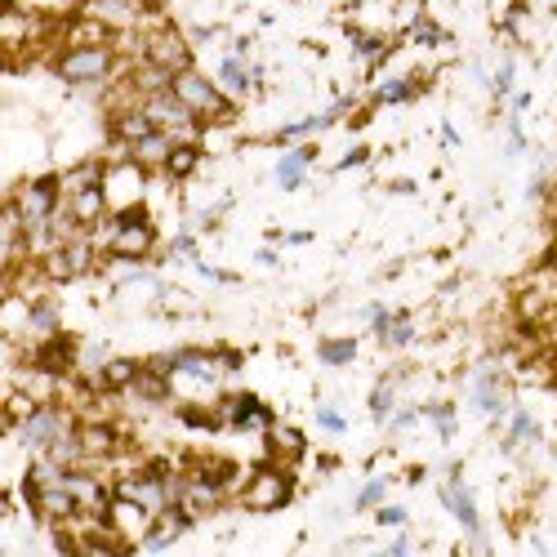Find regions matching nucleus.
<instances>
[{
    "label": "nucleus",
    "mask_w": 557,
    "mask_h": 557,
    "mask_svg": "<svg viewBox=\"0 0 557 557\" xmlns=\"http://www.w3.org/2000/svg\"><path fill=\"white\" fill-rule=\"evenodd\" d=\"M388 401H393V380H384V384L375 388V397H370V410H375V414H388Z\"/></svg>",
    "instance_id": "cd10ccee"
},
{
    "label": "nucleus",
    "mask_w": 557,
    "mask_h": 557,
    "mask_svg": "<svg viewBox=\"0 0 557 557\" xmlns=\"http://www.w3.org/2000/svg\"><path fill=\"white\" fill-rule=\"evenodd\" d=\"M59 76L72 81V85H99L112 76L116 67V50L112 45H76V50H63L59 54Z\"/></svg>",
    "instance_id": "7ed1b4c3"
},
{
    "label": "nucleus",
    "mask_w": 557,
    "mask_h": 557,
    "mask_svg": "<svg viewBox=\"0 0 557 557\" xmlns=\"http://www.w3.org/2000/svg\"><path fill=\"white\" fill-rule=\"evenodd\" d=\"M76 45H112V23L95 18V14H81L63 27V50H76Z\"/></svg>",
    "instance_id": "9b49d317"
},
{
    "label": "nucleus",
    "mask_w": 557,
    "mask_h": 557,
    "mask_svg": "<svg viewBox=\"0 0 557 557\" xmlns=\"http://www.w3.org/2000/svg\"><path fill=\"white\" fill-rule=\"evenodd\" d=\"M27 326H32V335H40V339H54V335H59V312H54V304H32Z\"/></svg>",
    "instance_id": "412c9836"
},
{
    "label": "nucleus",
    "mask_w": 557,
    "mask_h": 557,
    "mask_svg": "<svg viewBox=\"0 0 557 557\" xmlns=\"http://www.w3.org/2000/svg\"><path fill=\"white\" fill-rule=\"evenodd\" d=\"M410 335H414V331H410V321H406V317H393V321H388V331H384V344H388V348H406Z\"/></svg>",
    "instance_id": "393cba45"
},
{
    "label": "nucleus",
    "mask_w": 557,
    "mask_h": 557,
    "mask_svg": "<svg viewBox=\"0 0 557 557\" xmlns=\"http://www.w3.org/2000/svg\"><path fill=\"white\" fill-rule=\"evenodd\" d=\"M272 450L276 455H304V433L299 429H272Z\"/></svg>",
    "instance_id": "4be33fe9"
},
{
    "label": "nucleus",
    "mask_w": 557,
    "mask_h": 557,
    "mask_svg": "<svg viewBox=\"0 0 557 557\" xmlns=\"http://www.w3.org/2000/svg\"><path fill=\"white\" fill-rule=\"evenodd\" d=\"M103 178H108V165L85 161V165L67 170L59 183H63V197H72V193H85V188H103Z\"/></svg>",
    "instance_id": "dca6fc26"
},
{
    "label": "nucleus",
    "mask_w": 557,
    "mask_h": 557,
    "mask_svg": "<svg viewBox=\"0 0 557 557\" xmlns=\"http://www.w3.org/2000/svg\"><path fill=\"white\" fill-rule=\"evenodd\" d=\"M312 157H317L312 148H295L282 165H276V183H282V188H299V183H304V170H308Z\"/></svg>",
    "instance_id": "a211bd4d"
},
{
    "label": "nucleus",
    "mask_w": 557,
    "mask_h": 557,
    "mask_svg": "<svg viewBox=\"0 0 557 557\" xmlns=\"http://www.w3.org/2000/svg\"><path fill=\"white\" fill-rule=\"evenodd\" d=\"M357 357V344L352 339H335V344H321V361H331V366H348Z\"/></svg>",
    "instance_id": "b1692460"
},
{
    "label": "nucleus",
    "mask_w": 557,
    "mask_h": 557,
    "mask_svg": "<svg viewBox=\"0 0 557 557\" xmlns=\"http://www.w3.org/2000/svg\"><path fill=\"white\" fill-rule=\"evenodd\" d=\"M442 499H446V504L455 508V518H459L463 527H469V531L478 535V508H473V499H469V491H463L459 482H450V486L442 491Z\"/></svg>",
    "instance_id": "6ab92c4d"
},
{
    "label": "nucleus",
    "mask_w": 557,
    "mask_h": 557,
    "mask_svg": "<svg viewBox=\"0 0 557 557\" xmlns=\"http://www.w3.org/2000/svg\"><path fill=\"white\" fill-rule=\"evenodd\" d=\"M197 165H201V148H197V144H174V152H170V161H165V174H170V178H188Z\"/></svg>",
    "instance_id": "aec40b11"
},
{
    "label": "nucleus",
    "mask_w": 557,
    "mask_h": 557,
    "mask_svg": "<svg viewBox=\"0 0 557 557\" xmlns=\"http://www.w3.org/2000/svg\"><path fill=\"white\" fill-rule=\"evenodd\" d=\"M227 469H219V463H206V469L197 473H183V486H178V508L188 518H210L223 508L227 499V482H223Z\"/></svg>",
    "instance_id": "f03ea898"
},
{
    "label": "nucleus",
    "mask_w": 557,
    "mask_h": 557,
    "mask_svg": "<svg viewBox=\"0 0 557 557\" xmlns=\"http://www.w3.org/2000/svg\"><path fill=\"white\" fill-rule=\"evenodd\" d=\"M223 85L232 89V95H246V89H250V72L242 67V59H227L223 63Z\"/></svg>",
    "instance_id": "5701e85b"
},
{
    "label": "nucleus",
    "mask_w": 557,
    "mask_h": 557,
    "mask_svg": "<svg viewBox=\"0 0 557 557\" xmlns=\"http://www.w3.org/2000/svg\"><path fill=\"white\" fill-rule=\"evenodd\" d=\"M138 59H148V63L165 67L170 76H178V72H188V67H193L188 40H183L178 27H170V23H157V27L144 36V54H138Z\"/></svg>",
    "instance_id": "0eeeda50"
},
{
    "label": "nucleus",
    "mask_w": 557,
    "mask_h": 557,
    "mask_svg": "<svg viewBox=\"0 0 557 557\" xmlns=\"http://www.w3.org/2000/svg\"><path fill=\"white\" fill-rule=\"evenodd\" d=\"M99 246H108L112 259H148L152 246H157V232L138 210H121L99 237Z\"/></svg>",
    "instance_id": "f257e3e1"
},
{
    "label": "nucleus",
    "mask_w": 557,
    "mask_h": 557,
    "mask_svg": "<svg viewBox=\"0 0 557 557\" xmlns=\"http://www.w3.org/2000/svg\"><path fill=\"white\" fill-rule=\"evenodd\" d=\"M331 116H308V121H299V125H286L282 134H276V138H282V144H290V138H304V134H312V129H321V125H326Z\"/></svg>",
    "instance_id": "a878e982"
},
{
    "label": "nucleus",
    "mask_w": 557,
    "mask_h": 557,
    "mask_svg": "<svg viewBox=\"0 0 557 557\" xmlns=\"http://www.w3.org/2000/svg\"><path fill=\"white\" fill-rule=\"evenodd\" d=\"M76 437H81L85 459H116V450H121L116 429H112V424H99V420H95V424H81Z\"/></svg>",
    "instance_id": "f8f14e48"
},
{
    "label": "nucleus",
    "mask_w": 557,
    "mask_h": 557,
    "mask_svg": "<svg viewBox=\"0 0 557 557\" xmlns=\"http://www.w3.org/2000/svg\"><path fill=\"white\" fill-rule=\"evenodd\" d=\"M401 99H410V81H388L380 89V103H401Z\"/></svg>",
    "instance_id": "bb28decb"
},
{
    "label": "nucleus",
    "mask_w": 557,
    "mask_h": 557,
    "mask_svg": "<svg viewBox=\"0 0 557 557\" xmlns=\"http://www.w3.org/2000/svg\"><path fill=\"white\" fill-rule=\"evenodd\" d=\"M157 125H152V116L144 112V108H125V112H116L112 116V134L121 138V144L129 148V144H138V138H148Z\"/></svg>",
    "instance_id": "2eb2a0df"
},
{
    "label": "nucleus",
    "mask_w": 557,
    "mask_h": 557,
    "mask_svg": "<svg viewBox=\"0 0 557 557\" xmlns=\"http://www.w3.org/2000/svg\"><path fill=\"white\" fill-rule=\"evenodd\" d=\"M10 201L18 206L27 232H40V227H50L54 210L63 206V183H59V178H27Z\"/></svg>",
    "instance_id": "20e7f679"
},
{
    "label": "nucleus",
    "mask_w": 557,
    "mask_h": 557,
    "mask_svg": "<svg viewBox=\"0 0 557 557\" xmlns=\"http://www.w3.org/2000/svg\"><path fill=\"white\" fill-rule=\"evenodd\" d=\"M40 268H45V282H72V276H85L89 268H95V242L89 237L63 242L40 259Z\"/></svg>",
    "instance_id": "1a4fd4ad"
},
{
    "label": "nucleus",
    "mask_w": 557,
    "mask_h": 557,
    "mask_svg": "<svg viewBox=\"0 0 557 557\" xmlns=\"http://www.w3.org/2000/svg\"><path fill=\"white\" fill-rule=\"evenodd\" d=\"M138 361H125V357H116V361H103V370H99V388H112V393H121V388H134V380H138Z\"/></svg>",
    "instance_id": "f3484780"
},
{
    "label": "nucleus",
    "mask_w": 557,
    "mask_h": 557,
    "mask_svg": "<svg viewBox=\"0 0 557 557\" xmlns=\"http://www.w3.org/2000/svg\"><path fill=\"white\" fill-rule=\"evenodd\" d=\"M223 420L227 424H237V429H268L272 420H268V410L255 401V397H232V401H223Z\"/></svg>",
    "instance_id": "4468645a"
},
{
    "label": "nucleus",
    "mask_w": 557,
    "mask_h": 557,
    "mask_svg": "<svg viewBox=\"0 0 557 557\" xmlns=\"http://www.w3.org/2000/svg\"><path fill=\"white\" fill-rule=\"evenodd\" d=\"M170 89L178 95V103L188 108V112H197L201 121H214V116H227L232 112V103H227V95L214 85V81H206L201 72H178L174 81H170Z\"/></svg>",
    "instance_id": "39448f33"
},
{
    "label": "nucleus",
    "mask_w": 557,
    "mask_h": 557,
    "mask_svg": "<svg viewBox=\"0 0 557 557\" xmlns=\"http://www.w3.org/2000/svg\"><path fill=\"white\" fill-rule=\"evenodd\" d=\"M170 152H174V138H170L165 129H152L148 138H138V144L125 148V157H129L134 165H144V170H165Z\"/></svg>",
    "instance_id": "9d476101"
},
{
    "label": "nucleus",
    "mask_w": 557,
    "mask_h": 557,
    "mask_svg": "<svg viewBox=\"0 0 557 557\" xmlns=\"http://www.w3.org/2000/svg\"><path fill=\"white\" fill-rule=\"evenodd\" d=\"M67 201V210L81 219V227H95V223H103V214H108V193L103 188H85V193H72V197H63Z\"/></svg>",
    "instance_id": "ddd939ff"
},
{
    "label": "nucleus",
    "mask_w": 557,
    "mask_h": 557,
    "mask_svg": "<svg viewBox=\"0 0 557 557\" xmlns=\"http://www.w3.org/2000/svg\"><path fill=\"white\" fill-rule=\"evenodd\" d=\"M508 89H513V63H504L495 76V95H508Z\"/></svg>",
    "instance_id": "473e14b6"
},
{
    "label": "nucleus",
    "mask_w": 557,
    "mask_h": 557,
    "mask_svg": "<svg viewBox=\"0 0 557 557\" xmlns=\"http://www.w3.org/2000/svg\"><path fill=\"white\" fill-rule=\"evenodd\" d=\"M380 499H384V482H370V486L357 495V508H375Z\"/></svg>",
    "instance_id": "c756f323"
},
{
    "label": "nucleus",
    "mask_w": 557,
    "mask_h": 557,
    "mask_svg": "<svg viewBox=\"0 0 557 557\" xmlns=\"http://www.w3.org/2000/svg\"><path fill=\"white\" fill-rule=\"evenodd\" d=\"M76 424L67 420V414L54 406V401H45V406H36L32 414H27V420L18 424V437H23V446H32L36 455H45V450H50L63 433H72Z\"/></svg>",
    "instance_id": "6e6552de"
},
{
    "label": "nucleus",
    "mask_w": 557,
    "mask_h": 557,
    "mask_svg": "<svg viewBox=\"0 0 557 557\" xmlns=\"http://www.w3.org/2000/svg\"><path fill=\"white\" fill-rule=\"evenodd\" d=\"M295 495V482L286 469H272V463H263V469L250 473L246 491H242V504L255 508V513H272V508H286Z\"/></svg>",
    "instance_id": "423d86ee"
},
{
    "label": "nucleus",
    "mask_w": 557,
    "mask_h": 557,
    "mask_svg": "<svg viewBox=\"0 0 557 557\" xmlns=\"http://www.w3.org/2000/svg\"><path fill=\"white\" fill-rule=\"evenodd\" d=\"M317 420H321V429H331V433H344V420H339V410H317Z\"/></svg>",
    "instance_id": "7c9ffc66"
},
{
    "label": "nucleus",
    "mask_w": 557,
    "mask_h": 557,
    "mask_svg": "<svg viewBox=\"0 0 557 557\" xmlns=\"http://www.w3.org/2000/svg\"><path fill=\"white\" fill-rule=\"evenodd\" d=\"M522 437H535V424H531L527 414L518 410V414H513V433H508V446H513V442H522Z\"/></svg>",
    "instance_id": "c85d7f7f"
},
{
    "label": "nucleus",
    "mask_w": 557,
    "mask_h": 557,
    "mask_svg": "<svg viewBox=\"0 0 557 557\" xmlns=\"http://www.w3.org/2000/svg\"><path fill=\"white\" fill-rule=\"evenodd\" d=\"M553 366H557V352H553Z\"/></svg>",
    "instance_id": "72a5a7b5"
},
{
    "label": "nucleus",
    "mask_w": 557,
    "mask_h": 557,
    "mask_svg": "<svg viewBox=\"0 0 557 557\" xmlns=\"http://www.w3.org/2000/svg\"><path fill=\"white\" fill-rule=\"evenodd\" d=\"M380 527H406V508H380Z\"/></svg>",
    "instance_id": "2f4dec72"
}]
</instances>
